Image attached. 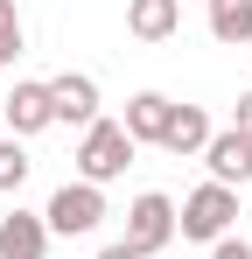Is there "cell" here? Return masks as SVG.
Returning a JSON list of instances; mask_svg holds the SVG:
<instances>
[{"mask_svg": "<svg viewBox=\"0 0 252 259\" xmlns=\"http://www.w3.org/2000/svg\"><path fill=\"white\" fill-rule=\"evenodd\" d=\"M0 133H7V91H0Z\"/></svg>", "mask_w": 252, "mask_h": 259, "instance_id": "obj_19", "label": "cell"}, {"mask_svg": "<svg viewBox=\"0 0 252 259\" xmlns=\"http://www.w3.org/2000/svg\"><path fill=\"white\" fill-rule=\"evenodd\" d=\"M0 28H21V7L14 0H0Z\"/></svg>", "mask_w": 252, "mask_h": 259, "instance_id": "obj_17", "label": "cell"}, {"mask_svg": "<svg viewBox=\"0 0 252 259\" xmlns=\"http://www.w3.org/2000/svg\"><path fill=\"white\" fill-rule=\"evenodd\" d=\"M14 56H21V28H0V70H7Z\"/></svg>", "mask_w": 252, "mask_h": 259, "instance_id": "obj_15", "label": "cell"}, {"mask_svg": "<svg viewBox=\"0 0 252 259\" xmlns=\"http://www.w3.org/2000/svg\"><path fill=\"white\" fill-rule=\"evenodd\" d=\"M210 112L203 105H175V112H168V133H161V154H175V161H189V154H203L210 147Z\"/></svg>", "mask_w": 252, "mask_h": 259, "instance_id": "obj_10", "label": "cell"}, {"mask_svg": "<svg viewBox=\"0 0 252 259\" xmlns=\"http://www.w3.org/2000/svg\"><path fill=\"white\" fill-rule=\"evenodd\" d=\"M42 224H49V238H91L105 224V189L98 182H63L42 203Z\"/></svg>", "mask_w": 252, "mask_h": 259, "instance_id": "obj_3", "label": "cell"}, {"mask_svg": "<svg viewBox=\"0 0 252 259\" xmlns=\"http://www.w3.org/2000/svg\"><path fill=\"white\" fill-rule=\"evenodd\" d=\"M28 168H35V161H28V147L0 133V196H14V189L28 182Z\"/></svg>", "mask_w": 252, "mask_h": 259, "instance_id": "obj_13", "label": "cell"}, {"mask_svg": "<svg viewBox=\"0 0 252 259\" xmlns=\"http://www.w3.org/2000/svg\"><path fill=\"white\" fill-rule=\"evenodd\" d=\"M133 133L119 126V119H98V126H84V140H77V182H119L126 168H133Z\"/></svg>", "mask_w": 252, "mask_h": 259, "instance_id": "obj_1", "label": "cell"}, {"mask_svg": "<svg viewBox=\"0 0 252 259\" xmlns=\"http://www.w3.org/2000/svg\"><path fill=\"white\" fill-rule=\"evenodd\" d=\"M0 259H49V224H42V210H14L0 217Z\"/></svg>", "mask_w": 252, "mask_h": 259, "instance_id": "obj_8", "label": "cell"}, {"mask_svg": "<svg viewBox=\"0 0 252 259\" xmlns=\"http://www.w3.org/2000/svg\"><path fill=\"white\" fill-rule=\"evenodd\" d=\"M49 98H56V126H98V77L91 70H63L49 77Z\"/></svg>", "mask_w": 252, "mask_h": 259, "instance_id": "obj_6", "label": "cell"}, {"mask_svg": "<svg viewBox=\"0 0 252 259\" xmlns=\"http://www.w3.org/2000/svg\"><path fill=\"white\" fill-rule=\"evenodd\" d=\"M182 28V0H126V35L133 42H168Z\"/></svg>", "mask_w": 252, "mask_h": 259, "instance_id": "obj_11", "label": "cell"}, {"mask_svg": "<svg viewBox=\"0 0 252 259\" xmlns=\"http://www.w3.org/2000/svg\"><path fill=\"white\" fill-rule=\"evenodd\" d=\"M98 259H140V252H133V245H126V238H119V245H105V252H98Z\"/></svg>", "mask_w": 252, "mask_h": 259, "instance_id": "obj_18", "label": "cell"}, {"mask_svg": "<svg viewBox=\"0 0 252 259\" xmlns=\"http://www.w3.org/2000/svg\"><path fill=\"white\" fill-rule=\"evenodd\" d=\"M168 238H175V196L140 189V196L126 203V245L140 259H154V252H168Z\"/></svg>", "mask_w": 252, "mask_h": 259, "instance_id": "obj_4", "label": "cell"}, {"mask_svg": "<svg viewBox=\"0 0 252 259\" xmlns=\"http://www.w3.org/2000/svg\"><path fill=\"white\" fill-rule=\"evenodd\" d=\"M231 224H238V189H224V182L189 189V196H182V210H175V231H182V238H196V245L231 238Z\"/></svg>", "mask_w": 252, "mask_h": 259, "instance_id": "obj_2", "label": "cell"}, {"mask_svg": "<svg viewBox=\"0 0 252 259\" xmlns=\"http://www.w3.org/2000/svg\"><path fill=\"white\" fill-rule=\"evenodd\" d=\"M210 35L224 49H245L252 42V0H210Z\"/></svg>", "mask_w": 252, "mask_h": 259, "instance_id": "obj_12", "label": "cell"}, {"mask_svg": "<svg viewBox=\"0 0 252 259\" xmlns=\"http://www.w3.org/2000/svg\"><path fill=\"white\" fill-rule=\"evenodd\" d=\"M210 259H252V245L231 231V238H217V245H210Z\"/></svg>", "mask_w": 252, "mask_h": 259, "instance_id": "obj_14", "label": "cell"}, {"mask_svg": "<svg viewBox=\"0 0 252 259\" xmlns=\"http://www.w3.org/2000/svg\"><path fill=\"white\" fill-rule=\"evenodd\" d=\"M203 168H210V182H224V189H245V182H252V140H245L238 126L210 133V147H203Z\"/></svg>", "mask_w": 252, "mask_h": 259, "instance_id": "obj_7", "label": "cell"}, {"mask_svg": "<svg viewBox=\"0 0 252 259\" xmlns=\"http://www.w3.org/2000/svg\"><path fill=\"white\" fill-rule=\"evenodd\" d=\"M56 126V98H49V77H21L7 91V133L28 140V133H49Z\"/></svg>", "mask_w": 252, "mask_h": 259, "instance_id": "obj_5", "label": "cell"}, {"mask_svg": "<svg viewBox=\"0 0 252 259\" xmlns=\"http://www.w3.org/2000/svg\"><path fill=\"white\" fill-rule=\"evenodd\" d=\"M168 112H175V98H161V91H133V98H126V119H119V126L133 133V147H161Z\"/></svg>", "mask_w": 252, "mask_h": 259, "instance_id": "obj_9", "label": "cell"}, {"mask_svg": "<svg viewBox=\"0 0 252 259\" xmlns=\"http://www.w3.org/2000/svg\"><path fill=\"white\" fill-rule=\"evenodd\" d=\"M231 126H238V133L252 140V91H238V112H231Z\"/></svg>", "mask_w": 252, "mask_h": 259, "instance_id": "obj_16", "label": "cell"}]
</instances>
